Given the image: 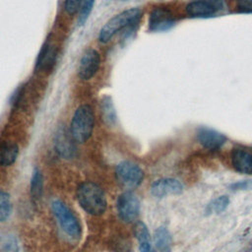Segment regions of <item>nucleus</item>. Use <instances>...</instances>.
I'll use <instances>...</instances> for the list:
<instances>
[{
	"label": "nucleus",
	"instance_id": "nucleus-1",
	"mask_svg": "<svg viewBox=\"0 0 252 252\" xmlns=\"http://www.w3.org/2000/svg\"><path fill=\"white\" fill-rule=\"evenodd\" d=\"M77 199L81 207L90 215L99 216L104 213L107 207L104 192L92 181L84 182L78 187Z\"/></svg>",
	"mask_w": 252,
	"mask_h": 252
},
{
	"label": "nucleus",
	"instance_id": "nucleus-2",
	"mask_svg": "<svg viewBox=\"0 0 252 252\" xmlns=\"http://www.w3.org/2000/svg\"><path fill=\"white\" fill-rule=\"evenodd\" d=\"M142 16V12L139 8H132L120 12L109 19L103 27L100 29L98 33V40L101 43H106L110 38L117 33L120 30L125 28L133 29L138 25Z\"/></svg>",
	"mask_w": 252,
	"mask_h": 252
},
{
	"label": "nucleus",
	"instance_id": "nucleus-3",
	"mask_svg": "<svg viewBox=\"0 0 252 252\" xmlns=\"http://www.w3.org/2000/svg\"><path fill=\"white\" fill-rule=\"evenodd\" d=\"M94 127V113L90 104H81L75 110L70 131L74 140L78 143L87 142L93 134Z\"/></svg>",
	"mask_w": 252,
	"mask_h": 252
},
{
	"label": "nucleus",
	"instance_id": "nucleus-4",
	"mask_svg": "<svg viewBox=\"0 0 252 252\" xmlns=\"http://www.w3.org/2000/svg\"><path fill=\"white\" fill-rule=\"evenodd\" d=\"M51 209L65 233L72 238H79L81 236V226L71 210L60 200L53 201Z\"/></svg>",
	"mask_w": 252,
	"mask_h": 252
},
{
	"label": "nucleus",
	"instance_id": "nucleus-5",
	"mask_svg": "<svg viewBox=\"0 0 252 252\" xmlns=\"http://www.w3.org/2000/svg\"><path fill=\"white\" fill-rule=\"evenodd\" d=\"M115 175L119 184L128 189L139 186L144 179L143 169L129 160L122 161L116 166Z\"/></svg>",
	"mask_w": 252,
	"mask_h": 252
},
{
	"label": "nucleus",
	"instance_id": "nucleus-6",
	"mask_svg": "<svg viewBox=\"0 0 252 252\" xmlns=\"http://www.w3.org/2000/svg\"><path fill=\"white\" fill-rule=\"evenodd\" d=\"M100 65L99 53L92 47L87 48L79 62L78 76L83 81L91 80L98 71Z\"/></svg>",
	"mask_w": 252,
	"mask_h": 252
},
{
	"label": "nucleus",
	"instance_id": "nucleus-7",
	"mask_svg": "<svg viewBox=\"0 0 252 252\" xmlns=\"http://www.w3.org/2000/svg\"><path fill=\"white\" fill-rule=\"evenodd\" d=\"M117 211L124 221L131 222L135 220L140 212V202L137 196L130 191L121 194L117 201Z\"/></svg>",
	"mask_w": 252,
	"mask_h": 252
},
{
	"label": "nucleus",
	"instance_id": "nucleus-8",
	"mask_svg": "<svg viewBox=\"0 0 252 252\" xmlns=\"http://www.w3.org/2000/svg\"><path fill=\"white\" fill-rule=\"evenodd\" d=\"M222 8V0H194L186 6V12L192 17H209Z\"/></svg>",
	"mask_w": 252,
	"mask_h": 252
},
{
	"label": "nucleus",
	"instance_id": "nucleus-9",
	"mask_svg": "<svg viewBox=\"0 0 252 252\" xmlns=\"http://www.w3.org/2000/svg\"><path fill=\"white\" fill-rule=\"evenodd\" d=\"M183 191L182 183L175 178H160L151 186V193L156 198H163L169 195H178Z\"/></svg>",
	"mask_w": 252,
	"mask_h": 252
},
{
	"label": "nucleus",
	"instance_id": "nucleus-10",
	"mask_svg": "<svg viewBox=\"0 0 252 252\" xmlns=\"http://www.w3.org/2000/svg\"><path fill=\"white\" fill-rule=\"evenodd\" d=\"M54 145L57 153L65 158H72L75 154V140L71 134V131L66 129L65 126H60L56 132Z\"/></svg>",
	"mask_w": 252,
	"mask_h": 252
},
{
	"label": "nucleus",
	"instance_id": "nucleus-11",
	"mask_svg": "<svg viewBox=\"0 0 252 252\" xmlns=\"http://www.w3.org/2000/svg\"><path fill=\"white\" fill-rule=\"evenodd\" d=\"M197 140L204 148L216 151L224 145L226 137L214 129L202 127L197 132Z\"/></svg>",
	"mask_w": 252,
	"mask_h": 252
},
{
	"label": "nucleus",
	"instance_id": "nucleus-12",
	"mask_svg": "<svg viewBox=\"0 0 252 252\" xmlns=\"http://www.w3.org/2000/svg\"><path fill=\"white\" fill-rule=\"evenodd\" d=\"M57 58V48L51 44L48 40H46L35 61V69L36 70H43V71H50L53 65L56 62Z\"/></svg>",
	"mask_w": 252,
	"mask_h": 252
},
{
	"label": "nucleus",
	"instance_id": "nucleus-13",
	"mask_svg": "<svg viewBox=\"0 0 252 252\" xmlns=\"http://www.w3.org/2000/svg\"><path fill=\"white\" fill-rule=\"evenodd\" d=\"M233 168L242 174H252V154L246 150L235 148L230 155Z\"/></svg>",
	"mask_w": 252,
	"mask_h": 252
},
{
	"label": "nucleus",
	"instance_id": "nucleus-14",
	"mask_svg": "<svg viewBox=\"0 0 252 252\" xmlns=\"http://www.w3.org/2000/svg\"><path fill=\"white\" fill-rule=\"evenodd\" d=\"M174 24V19L168 10L158 8L150 16L149 27L151 31H165Z\"/></svg>",
	"mask_w": 252,
	"mask_h": 252
},
{
	"label": "nucleus",
	"instance_id": "nucleus-15",
	"mask_svg": "<svg viewBox=\"0 0 252 252\" xmlns=\"http://www.w3.org/2000/svg\"><path fill=\"white\" fill-rule=\"evenodd\" d=\"M19 148L15 142L3 141L0 143V165L9 166L13 164L18 157Z\"/></svg>",
	"mask_w": 252,
	"mask_h": 252
},
{
	"label": "nucleus",
	"instance_id": "nucleus-16",
	"mask_svg": "<svg viewBox=\"0 0 252 252\" xmlns=\"http://www.w3.org/2000/svg\"><path fill=\"white\" fill-rule=\"evenodd\" d=\"M134 232L138 240L139 248L141 252H156V250L152 246L150 232L148 230L147 225L144 222L138 221L135 224Z\"/></svg>",
	"mask_w": 252,
	"mask_h": 252
},
{
	"label": "nucleus",
	"instance_id": "nucleus-17",
	"mask_svg": "<svg viewBox=\"0 0 252 252\" xmlns=\"http://www.w3.org/2000/svg\"><path fill=\"white\" fill-rule=\"evenodd\" d=\"M154 243L159 252H171L172 237L169 230L164 226H159L155 230Z\"/></svg>",
	"mask_w": 252,
	"mask_h": 252
},
{
	"label": "nucleus",
	"instance_id": "nucleus-18",
	"mask_svg": "<svg viewBox=\"0 0 252 252\" xmlns=\"http://www.w3.org/2000/svg\"><path fill=\"white\" fill-rule=\"evenodd\" d=\"M100 111L101 117L104 123L110 127L114 126L116 123V111L113 105L112 98L109 95H104L100 100Z\"/></svg>",
	"mask_w": 252,
	"mask_h": 252
},
{
	"label": "nucleus",
	"instance_id": "nucleus-19",
	"mask_svg": "<svg viewBox=\"0 0 252 252\" xmlns=\"http://www.w3.org/2000/svg\"><path fill=\"white\" fill-rule=\"evenodd\" d=\"M43 177L38 168H34L31 179V196L33 201H37L42 194Z\"/></svg>",
	"mask_w": 252,
	"mask_h": 252
},
{
	"label": "nucleus",
	"instance_id": "nucleus-20",
	"mask_svg": "<svg viewBox=\"0 0 252 252\" xmlns=\"http://www.w3.org/2000/svg\"><path fill=\"white\" fill-rule=\"evenodd\" d=\"M228 205H229V198L226 195L219 196L208 204L206 208V213L208 215L220 214L228 207Z\"/></svg>",
	"mask_w": 252,
	"mask_h": 252
},
{
	"label": "nucleus",
	"instance_id": "nucleus-21",
	"mask_svg": "<svg viewBox=\"0 0 252 252\" xmlns=\"http://www.w3.org/2000/svg\"><path fill=\"white\" fill-rule=\"evenodd\" d=\"M0 252H19V244L16 236L11 233L0 235Z\"/></svg>",
	"mask_w": 252,
	"mask_h": 252
},
{
	"label": "nucleus",
	"instance_id": "nucleus-22",
	"mask_svg": "<svg viewBox=\"0 0 252 252\" xmlns=\"http://www.w3.org/2000/svg\"><path fill=\"white\" fill-rule=\"evenodd\" d=\"M12 212V204L10 195L7 192L0 191V221H5L9 219Z\"/></svg>",
	"mask_w": 252,
	"mask_h": 252
},
{
	"label": "nucleus",
	"instance_id": "nucleus-23",
	"mask_svg": "<svg viewBox=\"0 0 252 252\" xmlns=\"http://www.w3.org/2000/svg\"><path fill=\"white\" fill-rule=\"evenodd\" d=\"M94 1L95 0H83L80 8V14H79V20H78L79 25H84L87 22L92 12V9L94 7Z\"/></svg>",
	"mask_w": 252,
	"mask_h": 252
},
{
	"label": "nucleus",
	"instance_id": "nucleus-24",
	"mask_svg": "<svg viewBox=\"0 0 252 252\" xmlns=\"http://www.w3.org/2000/svg\"><path fill=\"white\" fill-rule=\"evenodd\" d=\"M25 91H26V85H25V84L19 86V87L14 91V93L11 94V97H10V104H11V106L16 107V106L19 105V103H20V102L22 101V99H23Z\"/></svg>",
	"mask_w": 252,
	"mask_h": 252
},
{
	"label": "nucleus",
	"instance_id": "nucleus-25",
	"mask_svg": "<svg viewBox=\"0 0 252 252\" xmlns=\"http://www.w3.org/2000/svg\"><path fill=\"white\" fill-rule=\"evenodd\" d=\"M82 2L83 0H65L64 1L65 12L70 16L74 15L76 12L80 10Z\"/></svg>",
	"mask_w": 252,
	"mask_h": 252
},
{
	"label": "nucleus",
	"instance_id": "nucleus-26",
	"mask_svg": "<svg viewBox=\"0 0 252 252\" xmlns=\"http://www.w3.org/2000/svg\"><path fill=\"white\" fill-rule=\"evenodd\" d=\"M231 190H249L252 189V180H243L239 182H234L229 185Z\"/></svg>",
	"mask_w": 252,
	"mask_h": 252
},
{
	"label": "nucleus",
	"instance_id": "nucleus-27",
	"mask_svg": "<svg viewBox=\"0 0 252 252\" xmlns=\"http://www.w3.org/2000/svg\"><path fill=\"white\" fill-rule=\"evenodd\" d=\"M237 8L242 13H252V0H237Z\"/></svg>",
	"mask_w": 252,
	"mask_h": 252
}]
</instances>
